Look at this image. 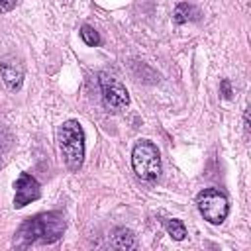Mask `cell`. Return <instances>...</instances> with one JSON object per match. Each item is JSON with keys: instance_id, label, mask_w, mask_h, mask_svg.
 I'll return each instance as SVG.
<instances>
[{"instance_id": "obj_10", "label": "cell", "mask_w": 251, "mask_h": 251, "mask_svg": "<svg viewBox=\"0 0 251 251\" xmlns=\"http://www.w3.org/2000/svg\"><path fill=\"white\" fill-rule=\"evenodd\" d=\"M165 229H167V233H169L173 239H176V241H182V239L186 237V227H184V224H182L180 220H176V218L165 220Z\"/></svg>"}, {"instance_id": "obj_6", "label": "cell", "mask_w": 251, "mask_h": 251, "mask_svg": "<svg viewBox=\"0 0 251 251\" xmlns=\"http://www.w3.org/2000/svg\"><path fill=\"white\" fill-rule=\"evenodd\" d=\"M14 188H16V194H14L16 208H24L25 204H31L41 196V186L29 173H22L14 182Z\"/></svg>"}, {"instance_id": "obj_1", "label": "cell", "mask_w": 251, "mask_h": 251, "mask_svg": "<svg viewBox=\"0 0 251 251\" xmlns=\"http://www.w3.org/2000/svg\"><path fill=\"white\" fill-rule=\"evenodd\" d=\"M65 231V218L61 212H41L33 218H27L14 235L16 247L45 245L61 239Z\"/></svg>"}, {"instance_id": "obj_2", "label": "cell", "mask_w": 251, "mask_h": 251, "mask_svg": "<svg viewBox=\"0 0 251 251\" xmlns=\"http://www.w3.org/2000/svg\"><path fill=\"white\" fill-rule=\"evenodd\" d=\"M59 147L69 171H78L84 161V129L76 120H67L61 126Z\"/></svg>"}, {"instance_id": "obj_7", "label": "cell", "mask_w": 251, "mask_h": 251, "mask_svg": "<svg viewBox=\"0 0 251 251\" xmlns=\"http://www.w3.org/2000/svg\"><path fill=\"white\" fill-rule=\"evenodd\" d=\"M0 78L4 82V86L12 92L20 90L22 82H24V69L22 65L14 63V61H4L0 63Z\"/></svg>"}, {"instance_id": "obj_8", "label": "cell", "mask_w": 251, "mask_h": 251, "mask_svg": "<svg viewBox=\"0 0 251 251\" xmlns=\"http://www.w3.org/2000/svg\"><path fill=\"white\" fill-rule=\"evenodd\" d=\"M112 245L116 249H135L137 247V241H135V235L131 229L127 227H116L114 233H112Z\"/></svg>"}, {"instance_id": "obj_12", "label": "cell", "mask_w": 251, "mask_h": 251, "mask_svg": "<svg viewBox=\"0 0 251 251\" xmlns=\"http://www.w3.org/2000/svg\"><path fill=\"white\" fill-rule=\"evenodd\" d=\"M18 4V0H0V14H6L10 10H14Z\"/></svg>"}, {"instance_id": "obj_5", "label": "cell", "mask_w": 251, "mask_h": 251, "mask_svg": "<svg viewBox=\"0 0 251 251\" xmlns=\"http://www.w3.org/2000/svg\"><path fill=\"white\" fill-rule=\"evenodd\" d=\"M98 80H100V90H102L104 104L112 112H120L129 104V92L126 90V86L118 78H114L106 73H100Z\"/></svg>"}, {"instance_id": "obj_9", "label": "cell", "mask_w": 251, "mask_h": 251, "mask_svg": "<svg viewBox=\"0 0 251 251\" xmlns=\"http://www.w3.org/2000/svg\"><path fill=\"white\" fill-rule=\"evenodd\" d=\"M196 18V10L188 4V2H178L175 12H173V20L175 24H184L188 20H194Z\"/></svg>"}, {"instance_id": "obj_13", "label": "cell", "mask_w": 251, "mask_h": 251, "mask_svg": "<svg viewBox=\"0 0 251 251\" xmlns=\"http://www.w3.org/2000/svg\"><path fill=\"white\" fill-rule=\"evenodd\" d=\"M220 88H222V96H224V98H231V86H229V80H227V78L222 80Z\"/></svg>"}, {"instance_id": "obj_4", "label": "cell", "mask_w": 251, "mask_h": 251, "mask_svg": "<svg viewBox=\"0 0 251 251\" xmlns=\"http://www.w3.org/2000/svg\"><path fill=\"white\" fill-rule=\"evenodd\" d=\"M196 206H198L200 214L204 216V220L214 224V226L222 224L227 218V212H229L227 198L218 188H204V190H200L198 196H196Z\"/></svg>"}, {"instance_id": "obj_11", "label": "cell", "mask_w": 251, "mask_h": 251, "mask_svg": "<svg viewBox=\"0 0 251 251\" xmlns=\"http://www.w3.org/2000/svg\"><path fill=\"white\" fill-rule=\"evenodd\" d=\"M80 37H82V41H84L86 45H90V47H96V45L100 43L98 31H96L94 27H90V25H82V27H80Z\"/></svg>"}, {"instance_id": "obj_3", "label": "cell", "mask_w": 251, "mask_h": 251, "mask_svg": "<svg viewBox=\"0 0 251 251\" xmlns=\"http://www.w3.org/2000/svg\"><path fill=\"white\" fill-rule=\"evenodd\" d=\"M131 167L141 180L145 182L157 180L161 175V155L157 145L149 139H139L131 151Z\"/></svg>"}]
</instances>
